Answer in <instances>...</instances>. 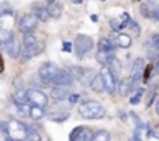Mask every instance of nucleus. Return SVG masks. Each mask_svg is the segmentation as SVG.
Wrapping results in <instances>:
<instances>
[{"label":"nucleus","instance_id":"42","mask_svg":"<svg viewBox=\"0 0 159 141\" xmlns=\"http://www.w3.org/2000/svg\"><path fill=\"white\" fill-rule=\"evenodd\" d=\"M83 0H72V3H81Z\"/></svg>","mask_w":159,"mask_h":141},{"label":"nucleus","instance_id":"11","mask_svg":"<svg viewBox=\"0 0 159 141\" xmlns=\"http://www.w3.org/2000/svg\"><path fill=\"white\" fill-rule=\"evenodd\" d=\"M69 94H70V90H69V86H53V90L50 91V96H52V99L55 100V102H62V100H66L67 97H69Z\"/></svg>","mask_w":159,"mask_h":141},{"label":"nucleus","instance_id":"16","mask_svg":"<svg viewBox=\"0 0 159 141\" xmlns=\"http://www.w3.org/2000/svg\"><path fill=\"white\" fill-rule=\"evenodd\" d=\"M28 116H30L33 121H41V119L45 118V108H42V107H39V105H31Z\"/></svg>","mask_w":159,"mask_h":141},{"label":"nucleus","instance_id":"15","mask_svg":"<svg viewBox=\"0 0 159 141\" xmlns=\"http://www.w3.org/2000/svg\"><path fill=\"white\" fill-rule=\"evenodd\" d=\"M114 42H116V46H117V47H122V49H128V47L131 46L133 39H131V36H129V35H126V33H119V35L116 36Z\"/></svg>","mask_w":159,"mask_h":141},{"label":"nucleus","instance_id":"25","mask_svg":"<svg viewBox=\"0 0 159 141\" xmlns=\"http://www.w3.org/2000/svg\"><path fill=\"white\" fill-rule=\"evenodd\" d=\"M94 75H95V72H92L91 69H83V74H81V77H80V80H81L83 85H91Z\"/></svg>","mask_w":159,"mask_h":141},{"label":"nucleus","instance_id":"13","mask_svg":"<svg viewBox=\"0 0 159 141\" xmlns=\"http://www.w3.org/2000/svg\"><path fill=\"white\" fill-rule=\"evenodd\" d=\"M5 49H7V52H8V55H10L11 58H17V56H20L22 47H20V44H19L16 39H11L8 44H5Z\"/></svg>","mask_w":159,"mask_h":141},{"label":"nucleus","instance_id":"18","mask_svg":"<svg viewBox=\"0 0 159 141\" xmlns=\"http://www.w3.org/2000/svg\"><path fill=\"white\" fill-rule=\"evenodd\" d=\"M116 42H112L111 39H106V38H102L98 41V50H103V52H112L116 50Z\"/></svg>","mask_w":159,"mask_h":141},{"label":"nucleus","instance_id":"37","mask_svg":"<svg viewBox=\"0 0 159 141\" xmlns=\"http://www.w3.org/2000/svg\"><path fill=\"white\" fill-rule=\"evenodd\" d=\"M7 130H8V127H7V121H0V132L7 135Z\"/></svg>","mask_w":159,"mask_h":141},{"label":"nucleus","instance_id":"4","mask_svg":"<svg viewBox=\"0 0 159 141\" xmlns=\"http://www.w3.org/2000/svg\"><path fill=\"white\" fill-rule=\"evenodd\" d=\"M100 75L103 79V85H105V91L111 96H114L117 93V79L114 75V72L109 69V66H103V69L100 70Z\"/></svg>","mask_w":159,"mask_h":141},{"label":"nucleus","instance_id":"2","mask_svg":"<svg viewBox=\"0 0 159 141\" xmlns=\"http://www.w3.org/2000/svg\"><path fill=\"white\" fill-rule=\"evenodd\" d=\"M7 138L8 139H27V133H28V125H25L24 122L17 121V119H10L7 121Z\"/></svg>","mask_w":159,"mask_h":141},{"label":"nucleus","instance_id":"23","mask_svg":"<svg viewBox=\"0 0 159 141\" xmlns=\"http://www.w3.org/2000/svg\"><path fill=\"white\" fill-rule=\"evenodd\" d=\"M48 13H50V17H53V19H59V16L62 14V5H61V3H56V2L50 3V7H48Z\"/></svg>","mask_w":159,"mask_h":141},{"label":"nucleus","instance_id":"36","mask_svg":"<svg viewBox=\"0 0 159 141\" xmlns=\"http://www.w3.org/2000/svg\"><path fill=\"white\" fill-rule=\"evenodd\" d=\"M131 118L134 119V122H136V125H137V127H139V125H143V122L140 121V118H139L136 113H131Z\"/></svg>","mask_w":159,"mask_h":141},{"label":"nucleus","instance_id":"22","mask_svg":"<svg viewBox=\"0 0 159 141\" xmlns=\"http://www.w3.org/2000/svg\"><path fill=\"white\" fill-rule=\"evenodd\" d=\"M47 119L55 121V122H64L69 119V113L67 111H53V113L47 114Z\"/></svg>","mask_w":159,"mask_h":141},{"label":"nucleus","instance_id":"41","mask_svg":"<svg viewBox=\"0 0 159 141\" xmlns=\"http://www.w3.org/2000/svg\"><path fill=\"white\" fill-rule=\"evenodd\" d=\"M156 113L159 114V99H157V102H156Z\"/></svg>","mask_w":159,"mask_h":141},{"label":"nucleus","instance_id":"1","mask_svg":"<svg viewBox=\"0 0 159 141\" xmlns=\"http://www.w3.org/2000/svg\"><path fill=\"white\" fill-rule=\"evenodd\" d=\"M78 113L84 119H102L105 118L106 110L97 100H84L78 105Z\"/></svg>","mask_w":159,"mask_h":141},{"label":"nucleus","instance_id":"3","mask_svg":"<svg viewBox=\"0 0 159 141\" xmlns=\"http://www.w3.org/2000/svg\"><path fill=\"white\" fill-rule=\"evenodd\" d=\"M75 55L78 58H84L94 47V39L88 35H78L75 38Z\"/></svg>","mask_w":159,"mask_h":141},{"label":"nucleus","instance_id":"19","mask_svg":"<svg viewBox=\"0 0 159 141\" xmlns=\"http://www.w3.org/2000/svg\"><path fill=\"white\" fill-rule=\"evenodd\" d=\"M117 91H119L120 96H128L129 91H131L129 79H122V80H119V83H117Z\"/></svg>","mask_w":159,"mask_h":141},{"label":"nucleus","instance_id":"17","mask_svg":"<svg viewBox=\"0 0 159 141\" xmlns=\"http://www.w3.org/2000/svg\"><path fill=\"white\" fill-rule=\"evenodd\" d=\"M89 86H91V90L95 91V93H103V91H105V85H103V79H102V75H100V74H95Z\"/></svg>","mask_w":159,"mask_h":141},{"label":"nucleus","instance_id":"8","mask_svg":"<svg viewBox=\"0 0 159 141\" xmlns=\"http://www.w3.org/2000/svg\"><path fill=\"white\" fill-rule=\"evenodd\" d=\"M38 22H39V19L36 17V14L34 13H28V14H25V16L20 17V21H19V30L22 33L34 32V28L38 27Z\"/></svg>","mask_w":159,"mask_h":141},{"label":"nucleus","instance_id":"10","mask_svg":"<svg viewBox=\"0 0 159 141\" xmlns=\"http://www.w3.org/2000/svg\"><path fill=\"white\" fill-rule=\"evenodd\" d=\"M42 50H44V44H42V42H36V44H33V46L24 47V50L20 52V56H22L24 60H31V58H34L36 55H39Z\"/></svg>","mask_w":159,"mask_h":141},{"label":"nucleus","instance_id":"40","mask_svg":"<svg viewBox=\"0 0 159 141\" xmlns=\"http://www.w3.org/2000/svg\"><path fill=\"white\" fill-rule=\"evenodd\" d=\"M64 50L66 52H70V42H64Z\"/></svg>","mask_w":159,"mask_h":141},{"label":"nucleus","instance_id":"29","mask_svg":"<svg viewBox=\"0 0 159 141\" xmlns=\"http://www.w3.org/2000/svg\"><path fill=\"white\" fill-rule=\"evenodd\" d=\"M27 139H28V141H39V139H41V135H39L36 130H33V127H28Z\"/></svg>","mask_w":159,"mask_h":141},{"label":"nucleus","instance_id":"35","mask_svg":"<svg viewBox=\"0 0 159 141\" xmlns=\"http://www.w3.org/2000/svg\"><path fill=\"white\" fill-rule=\"evenodd\" d=\"M78 99H80V94H76V93H75V94H72V93H70V94H69V97H67V100H69L70 104H75Z\"/></svg>","mask_w":159,"mask_h":141},{"label":"nucleus","instance_id":"28","mask_svg":"<svg viewBox=\"0 0 159 141\" xmlns=\"http://www.w3.org/2000/svg\"><path fill=\"white\" fill-rule=\"evenodd\" d=\"M69 72L76 79V80H80V77H81V74H83V67H78V66H70L69 67Z\"/></svg>","mask_w":159,"mask_h":141},{"label":"nucleus","instance_id":"30","mask_svg":"<svg viewBox=\"0 0 159 141\" xmlns=\"http://www.w3.org/2000/svg\"><path fill=\"white\" fill-rule=\"evenodd\" d=\"M140 14L147 19H151V10L148 8V5H142L140 7Z\"/></svg>","mask_w":159,"mask_h":141},{"label":"nucleus","instance_id":"31","mask_svg":"<svg viewBox=\"0 0 159 141\" xmlns=\"http://www.w3.org/2000/svg\"><path fill=\"white\" fill-rule=\"evenodd\" d=\"M129 27L134 30V35H136V36H139V35H140V27H139V24H137V22L129 21Z\"/></svg>","mask_w":159,"mask_h":141},{"label":"nucleus","instance_id":"38","mask_svg":"<svg viewBox=\"0 0 159 141\" xmlns=\"http://www.w3.org/2000/svg\"><path fill=\"white\" fill-rule=\"evenodd\" d=\"M3 69H5V61H3V56L0 55V72H3Z\"/></svg>","mask_w":159,"mask_h":141},{"label":"nucleus","instance_id":"6","mask_svg":"<svg viewBox=\"0 0 159 141\" xmlns=\"http://www.w3.org/2000/svg\"><path fill=\"white\" fill-rule=\"evenodd\" d=\"M27 97H28V102L31 105H39L42 108H45L48 105V97L47 94L42 91V90H38V88H31L27 91Z\"/></svg>","mask_w":159,"mask_h":141},{"label":"nucleus","instance_id":"32","mask_svg":"<svg viewBox=\"0 0 159 141\" xmlns=\"http://www.w3.org/2000/svg\"><path fill=\"white\" fill-rule=\"evenodd\" d=\"M80 130H81V125L75 127V129L72 130V133L69 135V138H70V139H76V138H78V135H80Z\"/></svg>","mask_w":159,"mask_h":141},{"label":"nucleus","instance_id":"26","mask_svg":"<svg viewBox=\"0 0 159 141\" xmlns=\"http://www.w3.org/2000/svg\"><path fill=\"white\" fill-rule=\"evenodd\" d=\"M111 139V133L108 130H97L94 133V141H109Z\"/></svg>","mask_w":159,"mask_h":141},{"label":"nucleus","instance_id":"12","mask_svg":"<svg viewBox=\"0 0 159 141\" xmlns=\"http://www.w3.org/2000/svg\"><path fill=\"white\" fill-rule=\"evenodd\" d=\"M33 13L36 14V17L41 21V22H47L50 19V13H48V8L41 5V3H36L33 5Z\"/></svg>","mask_w":159,"mask_h":141},{"label":"nucleus","instance_id":"43","mask_svg":"<svg viewBox=\"0 0 159 141\" xmlns=\"http://www.w3.org/2000/svg\"><path fill=\"white\" fill-rule=\"evenodd\" d=\"M53 2H56V0H47V3L50 5V3H53Z\"/></svg>","mask_w":159,"mask_h":141},{"label":"nucleus","instance_id":"27","mask_svg":"<svg viewBox=\"0 0 159 141\" xmlns=\"http://www.w3.org/2000/svg\"><path fill=\"white\" fill-rule=\"evenodd\" d=\"M36 42H38V39H36V36H34L33 32H30V33H24V47H27V46H33V44H36Z\"/></svg>","mask_w":159,"mask_h":141},{"label":"nucleus","instance_id":"33","mask_svg":"<svg viewBox=\"0 0 159 141\" xmlns=\"http://www.w3.org/2000/svg\"><path fill=\"white\" fill-rule=\"evenodd\" d=\"M142 96H143V90H139V91H137V94H136V97H133V99H131V104H137V102L140 100V97H142Z\"/></svg>","mask_w":159,"mask_h":141},{"label":"nucleus","instance_id":"21","mask_svg":"<svg viewBox=\"0 0 159 141\" xmlns=\"http://www.w3.org/2000/svg\"><path fill=\"white\" fill-rule=\"evenodd\" d=\"M11 39H14V35L10 28H3V27H0V46H5L8 44Z\"/></svg>","mask_w":159,"mask_h":141},{"label":"nucleus","instance_id":"34","mask_svg":"<svg viewBox=\"0 0 159 141\" xmlns=\"http://www.w3.org/2000/svg\"><path fill=\"white\" fill-rule=\"evenodd\" d=\"M151 19H154V21L159 22V7H156V8L151 10Z\"/></svg>","mask_w":159,"mask_h":141},{"label":"nucleus","instance_id":"20","mask_svg":"<svg viewBox=\"0 0 159 141\" xmlns=\"http://www.w3.org/2000/svg\"><path fill=\"white\" fill-rule=\"evenodd\" d=\"M94 133L89 127H83L81 125V130H80V135L76 138V141H94Z\"/></svg>","mask_w":159,"mask_h":141},{"label":"nucleus","instance_id":"14","mask_svg":"<svg viewBox=\"0 0 159 141\" xmlns=\"http://www.w3.org/2000/svg\"><path fill=\"white\" fill-rule=\"evenodd\" d=\"M114 60H116V55H114L112 52H103V50H98V53H97V61H98L102 66H109Z\"/></svg>","mask_w":159,"mask_h":141},{"label":"nucleus","instance_id":"5","mask_svg":"<svg viewBox=\"0 0 159 141\" xmlns=\"http://www.w3.org/2000/svg\"><path fill=\"white\" fill-rule=\"evenodd\" d=\"M58 70H59V69H58V66H56L55 63L45 61V63H42V64L39 66L38 75H39V79H41L44 83H52V80H53V77L56 75Z\"/></svg>","mask_w":159,"mask_h":141},{"label":"nucleus","instance_id":"9","mask_svg":"<svg viewBox=\"0 0 159 141\" xmlns=\"http://www.w3.org/2000/svg\"><path fill=\"white\" fill-rule=\"evenodd\" d=\"M73 82H75V77L66 69H59L52 80V83L56 86H70V85H73Z\"/></svg>","mask_w":159,"mask_h":141},{"label":"nucleus","instance_id":"39","mask_svg":"<svg viewBox=\"0 0 159 141\" xmlns=\"http://www.w3.org/2000/svg\"><path fill=\"white\" fill-rule=\"evenodd\" d=\"M145 69H147V70H145V75H143V79H145V82H147V80H148V77H150V69H151V67L148 66V67H145Z\"/></svg>","mask_w":159,"mask_h":141},{"label":"nucleus","instance_id":"7","mask_svg":"<svg viewBox=\"0 0 159 141\" xmlns=\"http://www.w3.org/2000/svg\"><path fill=\"white\" fill-rule=\"evenodd\" d=\"M145 69V61L142 58H136L131 67V75H129V83H131V90L136 88V85L140 82L142 79V72Z\"/></svg>","mask_w":159,"mask_h":141},{"label":"nucleus","instance_id":"24","mask_svg":"<svg viewBox=\"0 0 159 141\" xmlns=\"http://www.w3.org/2000/svg\"><path fill=\"white\" fill-rule=\"evenodd\" d=\"M13 99H14V102H16L17 105H20V104H28V97H27V91H22V90H17V91L14 93V96H13Z\"/></svg>","mask_w":159,"mask_h":141}]
</instances>
